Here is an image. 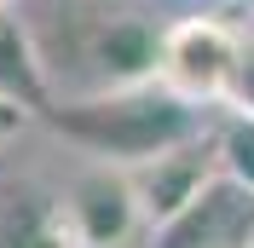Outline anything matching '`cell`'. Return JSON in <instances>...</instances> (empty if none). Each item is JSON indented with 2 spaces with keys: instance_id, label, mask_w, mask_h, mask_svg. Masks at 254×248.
Returning <instances> with one entry per match:
<instances>
[{
  "instance_id": "1",
  "label": "cell",
  "mask_w": 254,
  "mask_h": 248,
  "mask_svg": "<svg viewBox=\"0 0 254 248\" xmlns=\"http://www.w3.org/2000/svg\"><path fill=\"white\" fill-rule=\"evenodd\" d=\"M41 116H47L52 133L93 150L110 168H133V162L168 150V144H185L208 127L202 104L168 93L162 81L116 87V93H69V98H52Z\"/></svg>"
},
{
  "instance_id": "2",
  "label": "cell",
  "mask_w": 254,
  "mask_h": 248,
  "mask_svg": "<svg viewBox=\"0 0 254 248\" xmlns=\"http://www.w3.org/2000/svg\"><path fill=\"white\" fill-rule=\"evenodd\" d=\"M75 63L81 75L69 81V93L144 87V81H156V63H162V23H150L144 12L93 6L87 17H75Z\"/></svg>"
},
{
  "instance_id": "3",
  "label": "cell",
  "mask_w": 254,
  "mask_h": 248,
  "mask_svg": "<svg viewBox=\"0 0 254 248\" xmlns=\"http://www.w3.org/2000/svg\"><path fill=\"white\" fill-rule=\"evenodd\" d=\"M243 35L225 29L220 17H185L162 29V63L156 81L168 93L190 104H231V81H237Z\"/></svg>"
},
{
  "instance_id": "4",
  "label": "cell",
  "mask_w": 254,
  "mask_h": 248,
  "mask_svg": "<svg viewBox=\"0 0 254 248\" xmlns=\"http://www.w3.org/2000/svg\"><path fill=\"white\" fill-rule=\"evenodd\" d=\"M254 237V190L214 173L174 219L150 231V248H249Z\"/></svg>"
},
{
  "instance_id": "5",
  "label": "cell",
  "mask_w": 254,
  "mask_h": 248,
  "mask_svg": "<svg viewBox=\"0 0 254 248\" xmlns=\"http://www.w3.org/2000/svg\"><path fill=\"white\" fill-rule=\"evenodd\" d=\"M214 127V122H208ZM196 133V139H185V144H168V150H156V156H144V162H133V168H122L127 173V185H133V202H139V219L156 231L162 219H174L179 208H185L196 190L214 179V133Z\"/></svg>"
},
{
  "instance_id": "6",
  "label": "cell",
  "mask_w": 254,
  "mask_h": 248,
  "mask_svg": "<svg viewBox=\"0 0 254 248\" xmlns=\"http://www.w3.org/2000/svg\"><path fill=\"white\" fill-rule=\"evenodd\" d=\"M64 225L75 237L81 248H127V237L139 231V202H133V185H127V173L110 168V162H98L87 168L69 185V196L58 202Z\"/></svg>"
},
{
  "instance_id": "7",
  "label": "cell",
  "mask_w": 254,
  "mask_h": 248,
  "mask_svg": "<svg viewBox=\"0 0 254 248\" xmlns=\"http://www.w3.org/2000/svg\"><path fill=\"white\" fill-rule=\"evenodd\" d=\"M0 98L23 104L29 116H41V110L52 104L41 47H35V35L17 23V12H12V6H0Z\"/></svg>"
},
{
  "instance_id": "8",
  "label": "cell",
  "mask_w": 254,
  "mask_h": 248,
  "mask_svg": "<svg viewBox=\"0 0 254 248\" xmlns=\"http://www.w3.org/2000/svg\"><path fill=\"white\" fill-rule=\"evenodd\" d=\"M208 133H214V168L254 190V116L249 110H225Z\"/></svg>"
},
{
  "instance_id": "9",
  "label": "cell",
  "mask_w": 254,
  "mask_h": 248,
  "mask_svg": "<svg viewBox=\"0 0 254 248\" xmlns=\"http://www.w3.org/2000/svg\"><path fill=\"white\" fill-rule=\"evenodd\" d=\"M47 219L52 208L29 190H6L0 196V248H41L47 243Z\"/></svg>"
},
{
  "instance_id": "10",
  "label": "cell",
  "mask_w": 254,
  "mask_h": 248,
  "mask_svg": "<svg viewBox=\"0 0 254 248\" xmlns=\"http://www.w3.org/2000/svg\"><path fill=\"white\" fill-rule=\"evenodd\" d=\"M225 110H249L254 116V35H243V58H237V81H231V104Z\"/></svg>"
},
{
  "instance_id": "11",
  "label": "cell",
  "mask_w": 254,
  "mask_h": 248,
  "mask_svg": "<svg viewBox=\"0 0 254 248\" xmlns=\"http://www.w3.org/2000/svg\"><path fill=\"white\" fill-rule=\"evenodd\" d=\"M35 116L23 104H12V98H0V139H12V133H23V127H29Z\"/></svg>"
},
{
  "instance_id": "12",
  "label": "cell",
  "mask_w": 254,
  "mask_h": 248,
  "mask_svg": "<svg viewBox=\"0 0 254 248\" xmlns=\"http://www.w3.org/2000/svg\"><path fill=\"white\" fill-rule=\"evenodd\" d=\"M0 6H12V0H0Z\"/></svg>"
},
{
  "instance_id": "13",
  "label": "cell",
  "mask_w": 254,
  "mask_h": 248,
  "mask_svg": "<svg viewBox=\"0 0 254 248\" xmlns=\"http://www.w3.org/2000/svg\"><path fill=\"white\" fill-rule=\"evenodd\" d=\"M249 248H254V237H249Z\"/></svg>"
}]
</instances>
